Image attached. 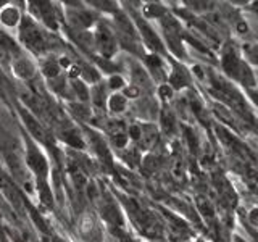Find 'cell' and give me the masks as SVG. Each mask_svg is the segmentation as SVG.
Masks as SVG:
<instances>
[{"label": "cell", "instance_id": "6da1fadb", "mask_svg": "<svg viewBox=\"0 0 258 242\" xmlns=\"http://www.w3.org/2000/svg\"><path fill=\"white\" fill-rule=\"evenodd\" d=\"M21 37L31 48L34 50H42L45 47V40L44 36L40 34V31L36 28V24L31 20H24L23 28H21Z\"/></svg>", "mask_w": 258, "mask_h": 242}, {"label": "cell", "instance_id": "7a4b0ae2", "mask_svg": "<svg viewBox=\"0 0 258 242\" xmlns=\"http://www.w3.org/2000/svg\"><path fill=\"white\" fill-rule=\"evenodd\" d=\"M0 189L4 191L5 196L10 199L12 202H15V204H20V194L16 192L15 186L10 183V179L5 176V173L2 171V168H0Z\"/></svg>", "mask_w": 258, "mask_h": 242}, {"label": "cell", "instance_id": "3957f363", "mask_svg": "<svg viewBox=\"0 0 258 242\" xmlns=\"http://www.w3.org/2000/svg\"><path fill=\"white\" fill-rule=\"evenodd\" d=\"M99 44L102 47V52L105 55H108V56L113 53V50H115V42H113V37L108 32V29L100 28V31H99Z\"/></svg>", "mask_w": 258, "mask_h": 242}, {"label": "cell", "instance_id": "277c9868", "mask_svg": "<svg viewBox=\"0 0 258 242\" xmlns=\"http://www.w3.org/2000/svg\"><path fill=\"white\" fill-rule=\"evenodd\" d=\"M29 163H31V166L37 171V174L40 173V174L44 176V174L47 173V165H45L44 158L40 157L37 152H34V150H32V152H31V155H29Z\"/></svg>", "mask_w": 258, "mask_h": 242}, {"label": "cell", "instance_id": "5b68a950", "mask_svg": "<svg viewBox=\"0 0 258 242\" xmlns=\"http://www.w3.org/2000/svg\"><path fill=\"white\" fill-rule=\"evenodd\" d=\"M39 10L42 13V16L45 18V21L48 23V26H55V18L52 13V5L50 4H39Z\"/></svg>", "mask_w": 258, "mask_h": 242}, {"label": "cell", "instance_id": "8992f818", "mask_svg": "<svg viewBox=\"0 0 258 242\" xmlns=\"http://www.w3.org/2000/svg\"><path fill=\"white\" fill-rule=\"evenodd\" d=\"M23 116H24V123L29 126V129H31L32 133H34V136L36 137H42V129H40V126L31 118L29 113H23Z\"/></svg>", "mask_w": 258, "mask_h": 242}, {"label": "cell", "instance_id": "52a82bcc", "mask_svg": "<svg viewBox=\"0 0 258 242\" xmlns=\"http://www.w3.org/2000/svg\"><path fill=\"white\" fill-rule=\"evenodd\" d=\"M0 45L8 48V50H16V45L13 40L8 37L7 34H4V32H0Z\"/></svg>", "mask_w": 258, "mask_h": 242}, {"label": "cell", "instance_id": "ba28073f", "mask_svg": "<svg viewBox=\"0 0 258 242\" xmlns=\"http://www.w3.org/2000/svg\"><path fill=\"white\" fill-rule=\"evenodd\" d=\"M111 107H113V110H123V108H124V99H121L119 95L113 97V100H111Z\"/></svg>", "mask_w": 258, "mask_h": 242}, {"label": "cell", "instance_id": "9c48e42d", "mask_svg": "<svg viewBox=\"0 0 258 242\" xmlns=\"http://www.w3.org/2000/svg\"><path fill=\"white\" fill-rule=\"evenodd\" d=\"M53 242H63V240H60V239H55Z\"/></svg>", "mask_w": 258, "mask_h": 242}]
</instances>
